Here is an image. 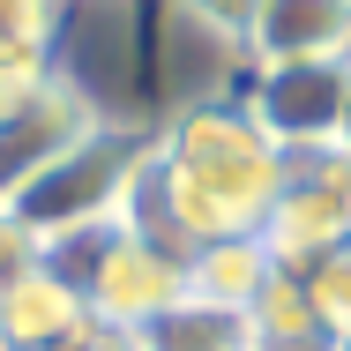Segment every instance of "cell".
Here are the masks:
<instances>
[{"label": "cell", "mask_w": 351, "mask_h": 351, "mask_svg": "<svg viewBox=\"0 0 351 351\" xmlns=\"http://www.w3.org/2000/svg\"><path fill=\"white\" fill-rule=\"evenodd\" d=\"M337 351H351V337H337Z\"/></svg>", "instance_id": "cell-12"}, {"label": "cell", "mask_w": 351, "mask_h": 351, "mask_svg": "<svg viewBox=\"0 0 351 351\" xmlns=\"http://www.w3.org/2000/svg\"><path fill=\"white\" fill-rule=\"evenodd\" d=\"M337 157L351 165V82H344V112H337Z\"/></svg>", "instance_id": "cell-11"}, {"label": "cell", "mask_w": 351, "mask_h": 351, "mask_svg": "<svg viewBox=\"0 0 351 351\" xmlns=\"http://www.w3.org/2000/svg\"><path fill=\"white\" fill-rule=\"evenodd\" d=\"M68 23V0H0V53H38L53 60Z\"/></svg>", "instance_id": "cell-8"}, {"label": "cell", "mask_w": 351, "mask_h": 351, "mask_svg": "<svg viewBox=\"0 0 351 351\" xmlns=\"http://www.w3.org/2000/svg\"><path fill=\"white\" fill-rule=\"evenodd\" d=\"M38 269H45V239H38L15 210H0V291L23 284V277H38Z\"/></svg>", "instance_id": "cell-9"}, {"label": "cell", "mask_w": 351, "mask_h": 351, "mask_svg": "<svg viewBox=\"0 0 351 351\" xmlns=\"http://www.w3.org/2000/svg\"><path fill=\"white\" fill-rule=\"evenodd\" d=\"M45 68H53V60H38V53H0V112H15V105L45 82Z\"/></svg>", "instance_id": "cell-10"}, {"label": "cell", "mask_w": 351, "mask_h": 351, "mask_svg": "<svg viewBox=\"0 0 351 351\" xmlns=\"http://www.w3.org/2000/svg\"><path fill=\"white\" fill-rule=\"evenodd\" d=\"M82 329H90V306L53 269H38V277L0 291V337H8V351H53V344H75Z\"/></svg>", "instance_id": "cell-6"}, {"label": "cell", "mask_w": 351, "mask_h": 351, "mask_svg": "<svg viewBox=\"0 0 351 351\" xmlns=\"http://www.w3.org/2000/svg\"><path fill=\"white\" fill-rule=\"evenodd\" d=\"M0 351H8V337H0Z\"/></svg>", "instance_id": "cell-13"}, {"label": "cell", "mask_w": 351, "mask_h": 351, "mask_svg": "<svg viewBox=\"0 0 351 351\" xmlns=\"http://www.w3.org/2000/svg\"><path fill=\"white\" fill-rule=\"evenodd\" d=\"M299 291H306V306H314L337 337H351V239H337L322 262H306V269H299Z\"/></svg>", "instance_id": "cell-7"}, {"label": "cell", "mask_w": 351, "mask_h": 351, "mask_svg": "<svg viewBox=\"0 0 351 351\" xmlns=\"http://www.w3.org/2000/svg\"><path fill=\"white\" fill-rule=\"evenodd\" d=\"M157 157V112H105L90 135H75L8 210L23 217L45 247L68 239V232H90V224H112L128 217V195Z\"/></svg>", "instance_id": "cell-1"}, {"label": "cell", "mask_w": 351, "mask_h": 351, "mask_svg": "<svg viewBox=\"0 0 351 351\" xmlns=\"http://www.w3.org/2000/svg\"><path fill=\"white\" fill-rule=\"evenodd\" d=\"M105 112L82 97V82H68L60 68H45V82L15 105V112H0V210L68 149L75 135H90Z\"/></svg>", "instance_id": "cell-3"}, {"label": "cell", "mask_w": 351, "mask_h": 351, "mask_svg": "<svg viewBox=\"0 0 351 351\" xmlns=\"http://www.w3.org/2000/svg\"><path fill=\"white\" fill-rule=\"evenodd\" d=\"M277 277L284 269L269 262V247H262L254 232H232V239H210V247L187 254V299L224 306V314H254L262 291H269Z\"/></svg>", "instance_id": "cell-5"}, {"label": "cell", "mask_w": 351, "mask_h": 351, "mask_svg": "<svg viewBox=\"0 0 351 351\" xmlns=\"http://www.w3.org/2000/svg\"><path fill=\"white\" fill-rule=\"evenodd\" d=\"M344 82L351 60H277V68H247L232 97L277 157H322V149H337Z\"/></svg>", "instance_id": "cell-2"}, {"label": "cell", "mask_w": 351, "mask_h": 351, "mask_svg": "<svg viewBox=\"0 0 351 351\" xmlns=\"http://www.w3.org/2000/svg\"><path fill=\"white\" fill-rule=\"evenodd\" d=\"M277 60H351V0H262L247 30V68Z\"/></svg>", "instance_id": "cell-4"}]
</instances>
